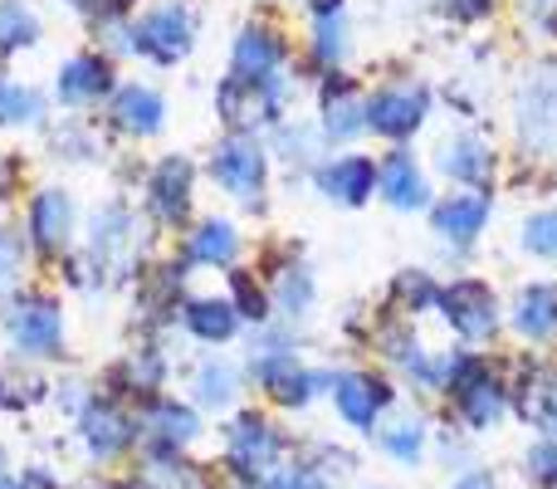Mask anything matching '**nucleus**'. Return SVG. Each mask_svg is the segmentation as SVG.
<instances>
[{
    "label": "nucleus",
    "instance_id": "14",
    "mask_svg": "<svg viewBox=\"0 0 557 489\" xmlns=\"http://www.w3.org/2000/svg\"><path fill=\"white\" fill-rule=\"evenodd\" d=\"M313 186L333 206H367L376 196V157L367 152H337L313 167Z\"/></svg>",
    "mask_w": 557,
    "mask_h": 489
},
{
    "label": "nucleus",
    "instance_id": "22",
    "mask_svg": "<svg viewBox=\"0 0 557 489\" xmlns=\"http://www.w3.org/2000/svg\"><path fill=\"white\" fill-rule=\"evenodd\" d=\"M133 211H123V206H108V211H98L94 221V241H88V255L98 259V265H113V269H127V259H133Z\"/></svg>",
    "mask_w": 557,
    "mask_h": 489
},
{
    "label": "nucleus",
    "instance_id": "13",
    "mask_svg": "<svg viewBox=\"0 0 557 489\" xmlns=\"http://www.w3.org/2000/svg\"><path fill=\"white\" fill-rule=\"evenodd\" d=\"M425 216H431V231L441 235L445 245L470 249L494 221V192H450V196H441Z\"/></svg>",
    "mask_w": 557,
    "mask_h": 489
},
{
    "label": "nucleus",
    "instance_id": "38",
    "mask_svg": "<svg viewBox=\"0 0 557 489\" xmlns=\"http://www.w3.org/2000/svg\"><path fill=\"white\" fill-rule=\"evenodd\" d=\"M523 475L533 485H557V436H539V441L523 451Z\"/></svg>",
    "mask_w": 557,
    "mask_h": 489
},
{
    "label": "nucleus",
    "instance_id": "15",
    "mask_svg": "<svg viewBox=\"0 0 557 489\" xmlns=\"http://www.w3.org/2000/svg\"><path fill=\"white\" fill-rule=\"evenodd\" d=\"M5 333L15 338L20 353H54L59 338H64V318H59V304L45 294H20L15 304L5 308Z\"/></svg>",
    "mask_w": 557,
    "mask_h": 489
},
{
    "label": "nucleus",
    "instance_id": "11",
    "mask_svg": "<svg viewBox=\"0 0 557 489\" xmlns=\"http://www.w3.org/2000/svg\"><path fill=\"white\" fill-rule=\"evenodd\" d=\"M376 196H382L392 211L401 216H421L435 206L431 192V172L421 167V157L406 152V147H392V152L376 162Z\"/></svg>",
    "mask_w": 557,
    "mask_h": 489
},
{
    "label": "nucleus",
    "instance_id": "30",
    "mask_svg": "<svg viewBox=\"0 0 557 489\" xmlns=\"http://www.w3.org/2000/svg\"><path fill=\"white\" fill-rule=\"evenodd\" d=\"M392 298L406 308V314H435L441 308V279L431 269H401L392 279Z\"/></svg>",
    "mask_w": 557,
    "mask_h": 489
},
{
    "label": "nucleus",
    "instance_id": "26",
    "mask_svg": "<svg viewBox=\"0 0 557 489\" xmlns=\"http://www.w3.org/2000/svg\"><path fill=\"white\" fill-rule=\"evenodd\" d=\"M108 88H113V69L98 54H74L59 69V98H64V103H94Z\"/></svg>",
    "mask_w": 557,
    "mask_h": 489
},
{
    "label": "nucleus",
    "instance_id": "33",
    "mask_svg": "<svg viewBox=\"0 0 557 489\" xmlns=\"http://www.w3.org/2000/svg\"><path fill=\"white\" fill-rule=\"evenodd\" d=\"M274 298H278V308H284L288 318H308V308H313V298H318L308 265H288V269H278Z\"/></svg>",
    "mask_w": 557,
    "mask_h": 489
},
{
    "label": "nucleus",
    "instance_id": "18",
    "mask_svg": "<svg viewBox=\"0 0 557 489\" xmlns=\"http://www.w3.org/2000/svg\"><path fill=\"white\" fill-rule=\"evenodd\" d=\"M318 113H323L318 133H323L327 143H352V137L367 133V98L357 94V84H352L347 74H327V78H323V94H318Z\"/></svg>",
    "mask_w": 557,
    "mask_h": 489
},
{
    "label": "nucleus",
    "instance_id": "20",
    "mask_svg": "<svg viewBox=\"0 0 557 489\" xmlns=\"http://www.w3.org/2000/svg\"><path fill=\"white\" fill-rule=\"evenodd\" d=\"M191 182H196V167L186 157H162L152 167V182H147V196H152V211L162 221L182 225L186 211H191Z\"/></svg>",
    "mask_w": 557,
    "mask_h": 489
},
{
    "label": "nucleus",
    "instance_id": "27",
    "mask_svg": "<svg viewBox=\"0 0 557 489\" xmlns=\"http://www.w3.org/2000/svg\"><path fill=\"white\" fill-rule=\"evenodd\" d=\"M29 231H35L39 249H64L74 235V201L64 192H39L29 206Z\"/></svg>",
    "mask_w": 557,
    "mask_h": 489
},
{
    "label": "nucleus",
    "instance_id": "45",
    "mask_svg": "<svg viewBox=\"0 0 557 489\" xmlns=\"http://www.w3.org/2000/svg\"><path fill=\"white\" fill-rule=\"evenodd\" d=\"M308 10H313V20H323V15H343V0H304Z\"/></svg>",
    "mask_w": 557,
    "mask_h": 489
},
{
    "label": "nucleus",
    "instance_id": "5",
    "mask_svg": "<svg viewBox=\"0 0 557 489\" xmlns=\"http://www.w3.org/2000/svg\"><path fill=\"white\" fill-rule=\"evenodd\" d=\"M278 455H284V436L270 416L260 412H240L231 426H225V461H231V475L245 485H264L278 470Z\"/></svg>",
    "mask_w": 557,
    "mask_h": 489
},
{
    "label": "nucleus",
    "instance_id": "44",
    "mask_svg": "<svg viewBox=\"0 0 557 489\" xmlns=\"http://www.w3.org/2000/svg\"><path fill=\"white\" fill-rule=\"evenodd\" d=\"M0 489H54V480H49V475H39V470H25L20 480H0Z\"/></svg>",
    "mask_w": 557,
    "mask_h": 489
},
{
    "label": "nucleus",
    "instance_id": "36",
    "mask_svg": "<svg viewBox=\"0 0 557 489\" xmlns=\"http://www.w3.org/2000/svg\"><path fill=\"white\" fill-rule=\"evenodd\" d=\"M35 118H45V98L0 74V123H35Z\"/></svg>",
    "mask_w": 557,
    "mask_h": 489
},
{
    "label": "nucleus",
    "instance_id": "25",
    "mask_svg": "<svg viewBox=\"0 0 557 489\" xmlns=\"http://www.w3.org/2000/svg\"><path fill=\"white\" fill-rule=\"evenodd\" d=\"M84 441H88V451H94L98 461H108V455H117L127 441H133V421H127L113 402L98 396V402L84 406Z\"/></svg>",
    "mask_w": 557,
    "mask_h": 489
},
{
    "label": "nucleus",
    "instance_id": "28",
    "mask_svg": "<svg viewBox=\"0 0 557 489\" xmlns=\"http://www.w3.org/2000/svg\"><path fill=\"white\" fill-rule=\"evenodd\" d=\"M182 318H186V328H191L201 343H231V338L240 333V323H245V318L235 314L231 298H191Z\"/></svg>",
    "mask_w": 557,
    "mask_h": 489
},
{
    "label": "nucleus",
    "instance_id": "19",
    "mask_svg": "<svg viewBox=\"0 0 557 489\" xmlns=\"http://www.w3.org/2000/svg\"><path fill=\"white\" fill-rule=\"evenodd\" d=\"M284 59H288V45L274 25H245L231 49V74L260 84V78L284 74Z\"/></svg>",
    "mask_w": 557,
    "mask_h": 489
},
{
    "label": "nucleus",
    "instance_id": "46",
    "mask_svg": "<svg viewBox=\"0 0 557 489\" xmlns=\"http://www.w3.org/2000/svg\"><path fill=\"white\" fill-rule=\"evenodd\" d=\"M543 436H557V406H553V426H548V431H543Z\"/></svg>",
    "mask_w": 557,
    "mask_h": 489
},
{
    "label": "nucleus",
    "instance_id": "10",
    "mask_svg": "<svg viewBox=\"0 0 557 489\" xmlns=\"http://www.w3.org/2000/svg\"><path fill=\"white\" fill-rule=\"evenodd\" d=\"M435 167L455 182V192H490L494 172H499V152H494L490 137L470 133V127H455V133L435 147Z\"/></svg>",
    "mask_w": 557,
    "mask_h": 489
},
{
    "label": "nucleus",
    "instance_id": "16",
    "mask_svg": "<svg viewBox=\"0 0 557 489\" xmlns=\"http://www.w3.org/2000/svg\"><path fill=\"white\" fill-rule=\"evenodd\" d=\"M509 328L533 347L557 343V279H529L509 304Z\"/></svg>",
    "mask_w": 557,
    "mask_h": 489
},
{
    "label": "nucleus",
    "instance_id": "9",
    "mask_svg": "<svg viewBox=\"0 0 557 489\" xmlns=\"http://www.w3.org/2000/svg\"><path fill=\"white\" fill-rule=\"evenodd\" d=\"M250 377L274 396L278 406H308L318 396V387H327V392H333V377H327V372H308V367L298 363L294 347H260V353H255V363H250Z\"/></svg>",
    "mask_w": 557,
    "mask_h": 489
},
{
    "label": "nucleus",
    "instance_id": "31",
    "mask_svg": "<svg viewBox=\"0 0 557 489\" xmlns=\"http://www.w3.org/2000/svg\"><path fill=\"white\" fill-rule=\"evenodd\" d=\"M191 392H196V402H201V406L221 412V406H231L235 392H240V372H235L231 363H221V357H211V363H201V372H196Z\"/></svg>",
    "mask_w": 557,
    "mask_h": 489
},
{
    "label": "nucleus",
    "instance_id": "34",
    "mask_svg": "<svg viewBox=\"0 0 557 489\" xmlns=\"http://www.w3.org/2000/svg\"><path fill=\"white\" fill-rule=\"evenodd\" d=\"M347 49H352V39H347V15H323V20H313V59L323 69H343V59H347Z\"/></svg>",
    "mask_w": 557,
    "mask_h": 489
},
{
    "label": "nucleus",
    "instance_id": "21",
    "mask_svg": "<svg viewBox=\"0 0 557 489\" xmlns=\"http://www.w3.org/2000/svg\"><path fill=\"white\" fill-rule=\"evenodd\" d=\"M143 431H152L157 451H182V445H191L201 436V416L191 406L172 402V396H157L143 416Z\"/></svg>",
    "mask_w": 557,
    "mask_h": 489
},
{
    "label": "nucleus",
    "instance_id": "24",
    "mask_svg": "<svg viewBox=\"0 0 557 489\" xmlns=\"http://www.w3.org/2000/svg\"><path fill=\"white\" fill-rule=\"evenodd\" d=\"M186 259L211 269H231L240 259V231L231 221H221V216H211V221H201L186 235Z\"/></svg>",
    "mask_w": 557,
    "mask_h": 489
},
{
    "label": "nucleus",
    "instance_id": "40",
    "mask_svg": "<svg viewBox=\"0 0 557 489\" xmlns=\"http://www.w3.org/2000/svg\"><path fill=\"white\" fill-rule=\"evenodd\" d=\"M127 382H133V392H157V387H162V357L133 353V363H127Z\"/></svg>",
    "mask_w": 557,
    "mask_h": 489
},
{
    "label": "nucleus",
    "instance_id": "2",
    "mask_svg": "<svg viewBox=\"0 0 557 489\" xmlns=\"http://www.w3.org/2000/svg\"><path fill=\"white\" fill-rule=\"evenodd\" d=\"M431 84L425 78H392V84L367 94V133L386 137V143L406 147L431 118Z\"/></svg>",
    "mask_w": 557,
    "mask_h": 489
},
{
    "label": "nucleus",
    "instance_id": "37",
    "mask_svg": "<svg viewBox=\"0 0 557 489\" xmlns=\"http://www.w3.org/2000/svg\"><path fill=\"white\" fill-rule=\"evenodd\" d=\"M231 304H235V314L250 318V323H264V318H270V294H264L250 274H231Z\"/></svg>",
    "mask_w": 557,
    "mask_h": 489
},
{
    "label": "nucleus",
    "instance_id": "41",
    "mask_svg": "<svg viewBox=\"0 0 557 489\" xmlns=\"http://www.w3.org/2000/svg\"><path fill=\"white\" fill-rule=\"evenodd\" d=\"M435 5H441L450 20H460V25H474V20L494 15V0H435Z\"/></svg>",
    "mask_w": 557,
    "mask_h": 489
},
{
    "label": "nucleus",
    "instance_id": "3",
    "mask_svg": "<svg viewBox=\"0 0 557 489\" xmlns=\"http://www.w3.org/2000/svg\"><path fill=\"white\" fill-rule=\"evenodd\" d=\"M435 314L445 318V328H450L465 347L490 343V338L504 328L499 294L474 274H460V279H450V284H441V308H435Z\"/></svg>",
    "mask_w": 557,
    "mask_h": 489
},
{
    "label": "nucleus",
    "instance_id": "7",
    "mask_svg": "<svg viewBox=\"0 0 557 489\" xmlns=\"http://www.w3.org/2000/svg\"><path fill=\"white\" fill-rule=\"evenodd\" d=\"M196 45V15L186 0H166V5L147 10L133 25V49L147 54L152 64H182Z\"/></svg>",
    "mask_w": 557,
    "mask_h": 489
},
{
    "label": "nucleus",
    "instance_id": "4",
    "mask_svg": "<svg viewBox=\"0 0 557 489\" xmlns=\"http://www.w3.org/2000/svg\"><path fill=\"white\" fill-rule=\"evenodd\" d=\"M513 127L529 152H557V59H539L513 94Z\"/></svg>",
    "mask_w": 557,
    "mask_h": 489
},
{
    "label": "nucleus",
    "instance_id": "23",
    "mask_svg": "<svg viewBox=\"0 0 557 489\" xmlns=\"http://www.w3.org/2000/svg\"><path fill=\"white\" fill-rule=\"evenodd\" d=\"M113 118H117L123 133L152 137L157 127H162V118H166V98L157 94V88H147V84H127V88H117V98H113Z\"/></svg>",
    "mask_w": 557,
    "mask_h": 489
},
{
    "label": "nucleus",
    "instance_id": "43",
    "mask_svg": "<svg viewBox=\"0 0 557 489\" xmlns=\"http://www.w3.org/2000/svg\"><path fill=\"white\" fill-rule=\"evenodd\" d=\"M450 489H499V480H494L490 470H465L460 480H455Z\"/></svg>",
    "mask_w": 557,
    "mask_h": 489
},
{
    "label": "nucleus",
    "instance_id": "35",
    "mask_svg": "<svg viewBox=\"0 0 557 489\" xmlns=\"http://www.w3.org/2000/svg\"><path fill=\"white\" fill-rule=\"evenodd\" d=\"M39 39V20L29 15L20 0H0V54H10V49H25Z\"/></svg>",
    "mask_w": 557,
    "mask_h": 489
},
{
    "label": "nucleus",
    "instance_id": "12",
    "mask_svg": "<svg viewBox=\"0 0 557 489\" xmlns=\"http://www.w3.org/2000/svg\"><path fill=\"white\" fill-rule=\"evenodd\" d=\"M392 402H396V392L382 372H362L357 367V372L333 377V406L352 431H376V421L392 412Z\"/></svg>",
    "mask_w": 557,
    "mask_h": 489
},
{
    "label": "nucleus",
    "instance_id": "29",
    "mask_svg": "<svg viewBox=\"0 0 557 489\" xmlns=\"http://www.w3.org/2000/svg\"><path fill=\"white\" fill-rule=\"evenodd\" d=\"M425 416H396V421H386L382 431H376V445H382L392 461L401 465H421L425 455Z\"/></svg>",
    "mask_w": 557,
    "mask_h": 489
},
{
    "label": "nucleus",
    "instance_id": "8",
    "mask_svg": "<svg viewBox=\"0 0 557 489\" xmlns=\"http://www.w3.org/2000/svg\"><path fill=\"white\" fill-rule=\"evenodd\" d=\"M211 176L225 196H235V201L250 206V201H260L264 182H270V152H264L250 133H231L211 152Z\"/></svg>",
    "mask_w": 557,
    "mask_h": 489
},
{
    "label": "nucleus",
    "instance_id": "32",
    "mask_svg": "<svg viewBox=\"0 0 557 489\" xmlns=\"http://www.w3.org/2000/svg\"><path fill=\"white\" fill-rule=\"evenodd\" d=\"M519 249L543 265H557V206H543V211H529L519 221Z\"/></svg>",
    "mask_w": 557,
    "mask_h": 489
},
{
    "label": "nucleus",
    "instance_id": "1",
    "mask_svg": "<svg viewBox=\"0 0 557 489\" xmlns=\"http://www.w3.org/2000/svg\"><path fill=\"white\" fill-rule=\"evenodd\" d=\"M445 396H450L460 426H470L474 436L494 431V426L513 412L509 377L484 353H474V347H450V353H445Z\"/></svg>",
    "mask_w": 557,
    "mask_h": 489
},
{
    "label": "nucleus",
    "instance_id": "39",
    "mask_svg": "<svg viewBox=\"0 0 557 489\" xmlns=\"http://www.w3.org/2000/svg\"><path fill=\"white\" fill-rule=\"evenodd\" d=\"M260 489H327V475L318 465H278Z\"/></svg>",
    "mask_w": 557,
    "mask_h": 489
},
{
    "label": "nucleus",
    "instance_id": "47",
    "mask_svg": "<svg viewBox=\"0 0 557 489\" xmlns=\"http://www.w3.org/2000/svg\"><path fill=\"white\" fill-rule=\"evenodd\" d=\"M0 480H5V455H0Z\"/></svg>",
    "mask_w": 557,
    "mask_h": 489
},
{
    "label": "nucleus",
    "instance_id": "6",
    "mask_svg": "<svg viewBox=\"0 0 557 489\" xmlns=\"http://www.w3.org/2000/svg\"><path fill=\"white\" fill-rule=\"evenodd\" d=\"M284 98H288V78L284 74L260 78V84L231 74V78H221V88H215V108H221V118L235 127V133H250V127L278 123Z\"/></svg>",
    "mask_w": 557,
    "mask_h": 489
},
{
    "label": "nucleus",
    "instance_id": "17",
    "mask_svg": "<svg viewBox=\"0 0 557 489\" xmlns=\"http://www.w3.org/2000/svg\"><path fill=\"white\" fill-rule=\"evenodd\" d=\"M509 406L523 416L529 426H539V431H548L553 426V406H557V372L543 357H523L519 367H513L509 377Z\"/></svg>",
    "mask_w": 557,
    "mask_h": 489
},
{
    "label": "nucleus",
    "instance_id": "42",
    "mask_svg": "<svg viewBox=\"0 0 557 489\" xmlns=\"http://www.w3.org/2000/svg\"><path fill=\"white\" fill-rule=\"evenodd\" d=\"M15 265H20V245L10 241V235H0V284H10Z\"/></svg>",
    "mask_w": 557,
    "mask_h": 489
}]
</instances>
